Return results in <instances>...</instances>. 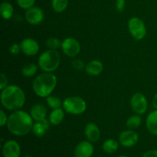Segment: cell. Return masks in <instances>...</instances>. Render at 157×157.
<instances>
[{"mask_svg":"<svg viewBox=\"0 0 157 157\" xmlns=\"http://www.w3.org/2000/svg\"><path fill=\"white\" fill-rule=\"evenodd\" d=\"M33 119L29 113L23 110H15L8 117L6 126L9 131L18 136H25L32 131Z\"/></svg>","mask_w":157,"mask_h":157,"instance_id":"1","label":"cell"},{"mask_svg":"<svg viewBox=\"0 0 157 157\" xmlns=\"http://www.w3.org/2000/svg\"><path fill=\"white\" fill-rule=\"evenodd\" d=\"M2 105L9 110L15 111L25 104V94L22 89L17 85H9L1 92Z\"/></svg>","mask_w":157,"mask_h":157,"instance_id":"2","label":"cell"},{"mask_svg":"<svg viewBox=\"0 0 157 157\" xmlns=\"http://www.w3.org/2000/svg\"><path fill=\"white\" fill-rule=\"evenodd\" d=\"M57 78L52 72H44L38 75L33 81V90L37 96L47 98L55 90Z\"/></svg>","mask_w":157,"mask_h":157,"instance_id":"3","label":"cell"},{"mask_svg":"<svg viewBox=\"0 0 157 157\" xmlns=\"http://www.w3.org/2000/svg\"><path fill=\"white\" fill-rule=\"evenodd\" d=\"M61 55L56 50H49L43 52L38 58V66L44 72H53L59 67Z\"/></svg>","mask_w":157,"mask_h":157,"instance_id":"4","label":"cell"},{"mask_svg":"<svg viewBox=\"0 0 157 157\" xmlns=\"http://www.w3.org/2000/svg\"><path fill=\"white\" fill-rule=\"evenodd\" d=\"M62 107L67 113L73 115H80L84 113L87 109L85 101L80 97H69L64 99Z\"/></svg>","mask_w":157,"mask_h":157,"instance_id":"5","label":"cell"},{"mask_svg":"<svg viewBox=\"0 0 157 157\" xmlns=\"http://www.w3.org/2000/svg\"><path fill=\"white\" fill-rule=\"evenodd\" d=\"M128 29L133 38L138 41L145 38L147 35V28L145 24L137 17H133L129 20Z\"/></svg>","mask_w":157,"mask_h":157,"instance_id":"6","label":"cell"},{"mask_svg":"<svg viewBox=\"0 0 157 157\" xmlns=\"http://www.w3.org/2000/svg\"><path fill=\"white\" fill-rule=\"evenodd\" d=\"M130 106L135 113L142 115L146 113L148 107V103L146 97L141 93H136L132 96Z\"/></svg>","mask_w":157,"mask_h":157,"instance_id":"7","label":"cell"},{"mask_svg":"<svg viewBox=\"0 0 157 157\" xmlns=\"http://www.w3.org/2000/svg\"><path fill=\"white\" fill-rule=\"evenodd\" d=\"M61 50L67 56L75 57L81 52V44L75 38H67L61 43Z\"/></svg>","mask_w":157,"mask_h":157,"instance_id":"8","label":"cell"},{"mask_svg":"<svg viewBox=\"0 0 157 157\" xmlns=\"http://www.w3.org/2000/svg\"><path fill=\"white\" fill-rule=\"evenodd\" d=\"M25 18L30 25H36L40 24L44 19V12L41 8L32 6L29 9H26Z\"/></svg>","mask_w":157,"mask_h":157,"instance_id":"9","label":"cell"},{"mask_svg":"<svg viewBox=\"0 0 157 157\" xmlns=\"http://www.w3.org/2000/svg\"><path fill=\"white\" fill-rule=\"evenodd\" d=\"M21 52L27 56H34L39 52V44L33 38H27L20 43Z\"/></svg>","mask_w":157,"mask_h":157,"instance_id":"10","label":"cell"},{"mask_svg":"<svg viewBox=\"0 0 157 157\" xmlns=\"http://www.w3.org/2000/svg\"><path fill=\"white\" fill-rule=\"evenodd\" d=\"M139 140L138 134L133 130H125L119 136V142L123 147H132L136 145Z\"/></svg>","mask_w":157,"mask_h":157,"instance_id":"11","label":"cell"},{"mask_svg":"<svg viewBox=\"0 0 157 157\" xmlns=\"http://www.w3.org/2000/svg\"><path fill=\"white\" fill-rule=\"evenodd\" d=\"M21 148L16 141L8 140L2 147V155L4 157H20Z\"/></svg>","mask_w":157,"mask_h":157,"instance_id":"12","label":"cell"},{"mask_svg":"<svg viewBox=\"0 0 157 157\" xmlns=\"http://www.w3.org/2000/svg\"><path fill=\"white\" fill-rule=\"evenodd\" d=\"M94 153V147L90 141H82L75 149V157H91Z\"/></svg>","mask_w":157,"mask_h":157,"instance_id":"13","label":"cell"},{"mask_svg":"<svg viewBox=\"0 0 157 157\" xmlns=\"http://www.w3.org/2000/svg\"><path fill=\"white\" fill-rule=\"evenodd\" d=\"M86 137L90 142L96 143L101 138V131L98 126L94 123H89L84 129Z\"/></svg>","mask_w":157,"mask_h":157,"instance_id":"14","label":"cell"},{"mask_svg":"<svg viewBox=\"0 0 157 157\" xmlns=\"http://www.w3.org/2000/svg\"><path fill=\"white\" fill-rule=\"evenodd\" d=\"M30 115L35 121H41L46 119L47 108L41 104H35L30 110Z\"/></svg>","mask_w":157,"mask_h":157,"instance_id":"15","label":"cell"},{"mask_svg":"<svg viewBox=\"0 0 157 157\" xmlns=\"http://www.w3.org/2000/svg\"><path fill=\"white\" fill-rule=\"evenodd\" d=\"M50 121L49 120L44 119L41 121H36L35 124H34L32 127V132L36 136L41 137L43 136L48 131V130L50 127Z\"/></svg>","mask_w":157,"mask_h":157,"instance_id":"16","label":"cell"},{"mask_svg":"<svg viewBox=\"0 0 157 157\" xmlns=\"http://www.w3.org/2000/svg\"><path fill=\"white\" fill-rule=\"evenodd\" d=\"M104 69V65L101 61L98 60H93L86 65L85 71L87 75L91 76H98L101 75Z\"/></svg>","mask_w":157,"mask_h":157,"instance_id":"17","label":"cell"},{"mask_svg":"<svg viewBox=\"0 0 157 157\" xmlns=\"http://www.w3.org/2000/svg\"><path fill=\"white\" fill-rule=\"evenodd\" d=\"M147 129L151 134L157 136V110L152 111L146 120Z\"/></svg>","mask_w":157,"mask_h":157,"instance_id":"18","label":"cell"},{"mask_svg":"<svg viewBox=\"0 0 157 157\" xmlns=\"http://www.w3.org/2000/svg\"><path fill=\"white\" fill-rule=\"evenodd\" d=\"M64 118V110L60 108L53 109L49 115V121L52 125H59L61 124Z\"/></svg>","mask_w":157,"mask_h":157,"instance_id":"19","label":"cell"},{"mask_svg":"<svg viewBox=\"0 0 157 157\" xmlns=\"http://www.w3.org/2000/svg\"><path fill=\"white\" fill-rule=\"evenodd\" d=\"M13 6L8 2H3L0 6V14L3 19H10L13 15Z\"/></svg>","mask_w":157,"mask_h":157,"instance_id":"20","label":"cell"},{"mask_svg":"<svg viewBox=\"0 0 157 157\" xmlns=\"http://www.w3.org/2000/svg\"><path fill=\"white\" fill-rule=\"evenodd\" d=\"M119 147V144L114 139H108L103 144V150L105 153L111 154L114 153Z\"/></svg>","mask_w":157,"mask_h":157,"instance_id":"21","label":"cell"},{"mask_svg":"<svg viewBox=\"0 0 157 157\" xmlns=\"http://www.w3.org/2000/svg\"><path fill=\"white\" fill-rule=\"evenodd\" d=\"M141 123H142V118L139 114H136L130 117L127 119L126 124L129 129L133 130V129L138 128L141 125Z\"/></svg>","mask_w":157,"mask_h":157,"instance_id":"22","label":"cell"},{"mask_svg":"<svg viewBox=\"0 0 157 157\" xmlns=\"http://www.w3.org/2000/svg\"><path fill=\"white\" fill-rule=\"evenodd\" d=\"M69 0H52V6L55 12H62L67 9Z\"/></svg>","mask_w":157,"mask_h":157,"instance_id":"23","label":"cell"},{"mask_svg":"<svg viewBox=\"0 0 157 157\" xmlns=\"http://www.w3.org/2000/svg\"><path fill=\"white\" fill-rule=\"evenodd\" d=\"M38 71V66L35 64H27L21 69V74L24 77L30 78L34 76Z\"/></svg>","mask_w":157,"mask_h":157,"instance_id":"24","label":"cell"},{"mask_svg":"<svg viewBox=\"0 0 157 157\" xmlns=\"http://www.w3.org/2000/svg\"><path fill=\"white\" fill-rule=\"evenodd\" d=\"M46 101H47L48 105L52 109L60 108L62 106L63 103L61 102V99L59 98L56 96H51V95L46 98Z\"/></svg>","mask_w":157,"mask_h":157,"instance_id":"25","label":"cell"},{"mask_svg":"<svg viewBox=\"0 0 157 157\" xmlns=\"http://www.w3.org/2000/svg\"><path fill=\"white\" fill-rule=\"evenodd\" d=\"M61 43L62 42H61L58 38H48L47 41H46V46H47L49 49L56 50V49L61 47Z\"/></svg>","mask_w":157,"mask_h":157,"instance_id":"26","label":"cell"},{"mask_svg":"<svg viewBox=\"0 0 157 157\" xmlns=\"http://www.w3.org/2000/svg\"><path fill=\"white\" fill-rule=\"evenodd\" d=\"M35 0H17L18 6L24 9H29L35 4Z\"/></svg>","mask_w":157,"mask_h":157,"instance_id":"27","label":"cell"},{"mask_svg":"<svg viewBox=\"0 0 157 157\" xmlns=\"http://www.w3.org/2000/svg\"><path fill=\"white\" fill-rule=\"evenodd\" d=\"M72 66L77 70H82L86 67L84 61H81V59H76L72 61Z\"/></svg>","mask_w":157,"mask_h":157,"instance_id":"28","label":"cell"},{"mask_svg":"<svg viewBox=\"0 0 157 157\" xmlns=\"http://www.w3.org/2000/svg\"><path fill=\"white\" fill-rule=\"evenodd\" d=\"M8 86V78L7 76L4 73H1L0 75V90H2Z\"/></svg>","mask_w":157,"mask_h":157,"instance_id":"29","label":"cell"},{"mask_svg":"<svg viewBox=\"0 0 157 157\" xmlns=\"http://www.w3.org/2000/svg\"><path fill=\"white\" fill-rule=\"evenodd\" d=\"M20 52H21L20 44H13L10 46V48H9V52H10L12 55H18Z\"/></svg>","mask_w":157,"mask_h":157,"instance_id":"30","label":"cell"},{"mask_svg":"<svg viewBox=\"0 0 157 157\" xmlns=\"http://www.w3.org/2000/svg\"><path fill=\"white\" fill-rule=\"evenodd\" d=\"M8 117L3 110H0V126L1 127H4L6 124H7Z\"/></svg>","mask_w":157,"mask_h":157,"instance_id":"31","label":"cell"},{"mask_svg":"<svg viewBox=\"0 0 157 157\" xmlns=\"http://www.w3.org/2000/svg\"><path fill=\"white\" fill-rule=\"evenodd\" d=\"M116 7L118 12H123L125 8V0H117Z\"/></svg>","mask_w":157,"mask_h":157,"instance_id":"32","label":"cell"},{"mask_svg":"<svg viewBox=\"0 0 157 157\" xmlns=\"http://www.w3.org/2000/svg\"><path fill=\"white\" fill-rule=\"evenodd\" d=\"M143 157H157V150H152L147 151L143 155Z\"/></svg>","mask_w":157,"mask_h":157,"instance_id":"33","label":"cell"},{"mask_svg":"<svg viewBox=\"0 0 157 157\" xmlns=\"http://www.w3.org/2000/svg\"><path fill=\"white\" fill-rule=\"evenodd\" d=\"M152 104H153V107H154L156 110H157V94H155V96L153 97V101H152Z\"/></svg>","mask_w":157,"mask_h":157,"instance_id":"34","label":"cell"},{"mask_svg":"<svg viewBox=\"0 0 157 157\" xmlns=\"http://www.w3.org/2000/svg\"><path fill=\"white\" fill-rule=\"evenodd\" d=\"M118 157H128V156H118Z\"/></svg>","mask_w":157,"mask_h":157,"instance_id":"35","label":"cell"},{"mask_svg":"<svg viewBox=\"0 0 157 157\" xmlns=\"http://www.w3.org/2000/svg\"><path fill=\"white\" fill-rule=\"evenodd\" d=\"M24 157H32V156H24Z\"/></svg>","mask_w":157,"mask_h":157,"instance_id":"36","label":"cell"}]
</instances>
